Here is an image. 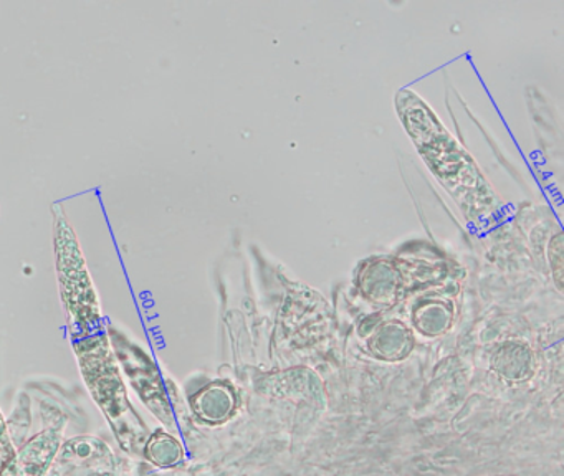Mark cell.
<instances>
[{
    "mask_svg": "<svg viewBox=\"0 0 564 476\" xmlns=\"http://www.w3.org/2000/svg\"><path fill=\"white\" fill-rule=\"evenodd\" d=\"M82 376L97 405L110 423L118 443L130 455H143L150 429L137 412L121 376L110 339L104 331L75 339Z\"/></svg>",
    "mask_w": 564,
    "mask_h": 476,
    "instance_id": "obj_1",
    "label": "cell"
},
{
    "mask_svg": "<svg viewBox=\"0 0 564 476\" xmlns=\"http://www.w3.org/2000/svg\"><path fill=\"white\" fill-rule=\"evenodd\" d=\"M57 250L62 298L74 333L78 336L98 333L101 331L100 304L70 227H58Z\"/></svg>",
    "mask_w": 564,
    "mask_h": 476,
    "instance_id": "obj_2",
    "label": "cell"
},
{
    "mask_svg": "<svg viewBox=\"0 0 564 476\" xmlns=\"http://www.w3.org/2000/svg\"><path fill=\"white\" fill-rule=\"evenodd\" d=\"M107 336L115 357L141 402L163 425L173 426L174 413L171 409L170 396L153 357L140 344L124 336L121 331L110 329Z\"/></svg>",
    "mask_w": 564,
    "mask_h": 476,
    "instance_id": "obj_3",
    "label": "cell"
},
{
    "mask_svg": "<svg viewBox=\"0 0 564 476\" xmlns=\"http://www.w3.org/2000/svg\"><path fill=\"white\" fill-rule=\"evenodd\" d=\"M61 448V432L57 429L44 430L32 436L19 453L18 463L24 476H44L52 459Z\"/></svg>",
    "mask_w": 564,
    "mask_h": 476,
    "instance_id": "obj_4",
    "label": "cell"
},
{
    "mask_svg": "<svg viewBox=\"0 0 564 476\" xmlns=\"http://www.w3.org/2000/svg\"><path fill=\"white\" fill-rule=\"evenodd\" d=\"M193 409L204 422L213 423V425L223 423L232 413V393L224 387H209V389L197 393L196 399H193Z\"/></svg>",
    "mask_w": 564,
    "mask_h": 476,
    "instance_id": "obj_5",
    "label": "cell"
},
{
    "mask_svg": "<svg viewBox=\"0 0 564 476\" xmlns=\"http://www.w3.org/2000/svg\"><path fill=\"white\" fill-rule=\"evenodd\" d=\"M161 450H163V455L160 456L156 463V466H161V468H170V466L177 465L180 459L183 458V446H181V443L174 436L158 430L156 433H153L148 439L143 455L161 452Z\"/></svg>",
    "mask_w": 564,
    "mask_h": 476,
    "instance_id": "obj_6",
    "label": "cell"
},
{
    "mask_svg": "<svg viewBox=\"0 0 564 476\" xmlns=\"http://www.w3.org/2000/svg\"><path fill=\"white\" fill-rule=\"evenodd\" d=\"M15 468H19L18 452H15L14 442L9 435L4 416L0 413V476Z\"/></svg>",
    "mask_w": 564,
    "mask_h": 476,
    "instance_id": "obj_7",
    "label": "cell"
}]
</instances>
